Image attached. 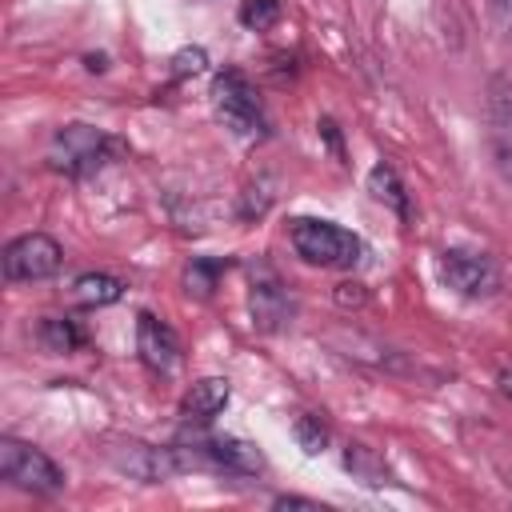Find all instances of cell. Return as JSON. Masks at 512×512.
<instances>
[{
    "instance_id": "30bf717a",
    "label": "cell",
    "mask_w": 512,
    "mask_h": 512,
    "mask_svg": "<svg viewBox=\"0 0 512 512\" xmlns=\"http://www.w3.org/2000/svg\"><path fill=\"white\" fill-rule=\"evenodd\" d=\"M136 352H140V364L156 376H172L176 364H180V336L172 332V324H164L160 316L152 312H140L136 316Z\"/></svg>"
},
{
    "instance_id": "9a60e30c",
    "label": "cell",
    "mask_w": 512,
    "mask_h": 512,
    "mask_svg": "<svg viewBox=\"0 0 512 512\" xmlns=\"http://www.w3.org/2000/svg\"><path fill=\"white\" fill-rule=\"evenodd\" d=\"M36 340L48 352H76V348H84V328L72 316H44L36 324Z\"/></svg>"
},
{
    "instance_id": "ffe728a7",
    "label": "cell",
    "mask_w": 512,
    "mask_h": 512,
    "mask_svg": "<svg viewBox=\"0 0 512 512\" xmlns=\"http://www.w3.org/2000/svg\"><path fill=\"white\" fill-rule=\"evenodd\" d=\"M204 64H208L204 48H184V52H176V56H172V76H176V80L196 76V72H204Z\"/></svg>"
},
{
    "instance_id": "5b68a950",
    "label": "cell",
    "mask_w": 512,
    "mask_h": 512,
    "mask_svg": "<svg viewBox=\"0 0 512 512\" xmlns=\"http://www.w3.org/2000/svg\"><path fill=\"white\" fill-rule=\"evenodd\" d=\"M0 476L12 488L36 492V496H52L64 488V468L48 452H40L24 440H12V436L0 440Z\"/></svg>"
},
{
    "instance_id": "603a6c76",
    "label": "cell",
    "mask_w": 512,
    "mask_h": 512,
    "mask_svg": "<svg viewBox=\"0 0 512 512\" xmlns=\"http://www.w3.org/2000/svg\"><path fill=\"white\" fill-rule=\"evenodd\" d=\"M272 508H312V512H320V504L316 500H304V496H276Z\"/></svg>"
},
{
    "instance_id": "44dd1931",
    "label": "cell",
    "mask_w": 512,
    "mask_h": 512,
    "mask_svg": "<svg viewBox=\"0 0 512 512\" xmlns=\"http://www.w3.org/2000/svg\"><path fill=\"white\" fill-rule=\"evenodd\" d=\"M488 16L504 40H512V0H488Z\"/></svg>"
},
{
    "instance_id": "7a4b0ae2",
    "label": "cell",
    "mask_w": 512,
    "mask_h": 512,
    "mask_svg": "<svg viewBox=\"0 0 512 512\" xmlns=\"http://www.w3.org/2000/svg\"><path fill=\"white\" fill-rule=\"evenodd\" d=\"M288 240L296 248V256L304 264H316V268H352L364 252L360 236L332 224V220H312V216H300L288 224Z\"/></svg>"
},
{
    "instance_id": "9c48e42d",
    "label": "cell",
    "mask_w": 512,
    "mask_h": 512,
    "mask_svg": "<svg viewBox=\"0 0 512 512\" xmlns=\"http://www.w3.org/2000/svg\"><path fill=\"white\" fill-rule=\"evenodd\" d=\"M108 460L116 464V472H124L140 484H164L176 472H184V460H180L176 444L156 448V444H144V440H120L116 448H108Z\"/></svg>"
},
{
    "instance_id": "6da1fadb",
    "label": "cell",
    "mask_w": 512,
    "mask_h": 512,
    "mask_svg": "<svg viewBox=\"0 0 512 512\" xmlns=\"http://www.w3.org/2000/svg\"><path fill=\"white\" fill-rule=\"evenodd\" d=\"M120 152V140H112L104 128L96 124H64L56 128L52 144H48V164L72 180H84L92 172H100L112 156Z\"/></svg>"
},
{
    "instance_id": "e0dca14e",
    "label": "cell",
    "mask_w": 512,
    "mask_h": 512,
    "mask_svg": "<svg viewBox=\"0 0 512 512\" xmlns=\"http://www.w3.org/2000/svg\"><path fill=\"white\" fill-rule=\"evenodd\" d=\"M280 12H284L280 0H244L236 16H240V24H244L248 32H268V28L280 20Z\"/></svg>"
},
{
    "instance_id": "5bb4252c",
    "label": "cell",
    "mask_w": 512,
    "mask_h": 512,
    "mask_svg": "<svg viewBox=\"0 0 512 512\" xmlns=\"http://www.w3.org/2000/svg\"><path fill=\"white\" fill-rule=\"evenodd\" d=\"M120 296H124V284L108 272H84L72 280V300L84 308H104V304H116Z\"/></svg>"
},
{
    "instance_id": "277c9868",
    "label": "cell",
    "mask_w": 512,
    "mask_h": 512,
    "mask_svg": "<svg viewBox=\"0 0 512 512\" xmlns=\"http://www.w3.org/2000/svg\"><path fill=\"white\" fill-rule=\"evenodd\" d=\"M176 448L184 468H208L220 476H256L264 468V456L256 452V444H244L236 436H192Z\"/></svg>"
},
{
    "instance_id": "52a82bcc",
    "label": "cell",
    "mask_w": 512,
    "mask_h": 512,
    "mask_svg": "<svg viewBox=\"0 0 512 512\" xmlns=\"http://www.w3.org/2000/svg\"><path fill=\"white\" fill-rule=\"evenodd\" d=\"M248 308H252V324L260 332H280L292 324L296 300L268 260H252V268H248Z\"/></svg>"
},
{
    "instance_id": "3957f363",
    "label": "cell",
    "mask_w": 512,
    "mask_h": 512,
    "mask_svg": "<svg viewBox=\"0 0 512 512\" xmlns=\"http://www.w3.org/2000/svg\"><path fill=\"white\" fill-rule=\"evenodd\" d=\"M212 108L224 120V128H232L236 136H244V140L268 136L264 104H260V96H256V88H252V80L244 72H236V68L216 72V80H212Z\"/></svg>"
},
{
    "instance_id": "d6986e66",
    "label": "cell",
    "mask_w": 512,
    "mask_h": 512,
    "mask_svg": "<svg viewBox=\"0 0 512 512\" xmlns=\"http://www.w3.org/2000/svg\"><path fill=\"white\" fill-rule=\"evenodd\" d=\"M292 436H296V444H300L308 456L324 452V444H328V428L320 424V416H308V412L292 420Z\"/></svg>"
},
{
    "instance_id": "8992f818",
    "label": "cell",
    "mask_w": 512,
    "mask_h": 512,
    "mask_svg": "<svg viewBox=\"0 0 512 512\" xmlns=\"http://www.w3.org/2000/svg\"><path fill=\"white\" fill-rule=\"evenodd\" d=\"M436 272L444 280V288H452L464 300H488L500 288V268L488 252H472V248H444L436 260Z\"/></svg>"
},
{
    "instance_id": "7402d4cb",
    "label": "cell",
    "mask_w": 512,
    "mask_h": 512,
    "mask_svg": "<svg viewBox=\"0 0 512 512\" xmlns=\"http://www.w3.org/2000/svg\"><path fill=\"white\" fill-rule=\"evenodd\" d=\"M336 300H340L344 308H348V304L360 308V304H364V292H360V284H340V288H336Z\"/></svg>"
},
{
    "instance_id": "7c38bea8",
    "label": "cell",
    "mask_w": 512,
    "mask_h": 512,
    "mask_svg": "<svg viewBox=\"0 0 512 512\" xmlns=\"http://www.w3.org/2000/svg\"><path fill=\"white\" fill-rule=\"evenodd\" d=\"M228 400H232L228 380H220V376H204V380H196V384L184 392V400H180V416H184L188 424H208V420H216V416L228 408Z\"/></svg>"
},
{
    "instance_id": "ba28073f",
    "label": "cell",
    "mask_w": 512,
    "mask_h": 512,
    "mask_svg": "<svg viewBox=\"0 0 512 512\" xmlns=\"http://www.w3.org/2000/svg\"><path fill=\"white\" fill-rule=\"evenodd\" d=\"M0 264H4V280H12V284L48 280V276L60 272L64 248L52 236H44V232H24V236H16V240L4 244Z\"/></svg>"
},
{
    "instance_id": "ac0fdd59",
    "label": "cell",
    "mask_w": 512,
    "mask_h": 512,
    "mask_svg": "<svg viewBox=\"0 0 512 512\" xmlns=\"http://www.w3.org/2000/svg\"><path fill=\"white\" fill-rule=\"evenodd\" d=\"M228 264L224 260H192L188 268H184V288L188 292H196V296H212V288H216V276L224 272Z\"/></svg>"
},
{
    "instance_id": "8fae6325",
    "label": "cell",
    "mask_w": 512,
    "mask_h": 512,
    "mask_svg": "<svg viewBox=\"0 0 512 512\" xmlns=\"http://www.w3.org/2000/svg\"><path fill=\"white\" fill-rule=\"evenodd\" d=\"M488 140L500 172L512 180V80L508 76L488 80Z\"/></svg>"
},
{
    "instance_id": "4fadbf2b",
    "label": "cell",
    "mask_w": 512,
    "mask_h": 512,
    "mask_svg": "<svg viewBox=\"0 0 512 512\" xmlns=\"http://www.w3.org/2000/svg\"><path fill=\"white\" fill-rule=\"evenodd\" d=\"M368 192L384 204V208H392L400 220H408L412 216V200H408V192H404V184H400V176H396V168L392 164H372V172H368Z\"/></svg>"
},
{
    "instance_id": "2e32d148",
    "label": "cell",
    "mask_w": 512,
    "mask_h": 512,
    "mask_svg": "<svg viewBox=\"0 0 512 512\" xmlns=\"http://www.w3.org/2000/svg\"><path fill=\"white\" fill-rule=\"evenodd\" d=\"M344 468H348L352 476H360L364 484H372V488L388 484V468H384V460H380L368 444H348V448H344Z\"/></svg>"
},
{
    "instance_id": "cb8c5ba5",
    "label": "cell",
    "mask_w": 512,
    "mask_h": 512,
    "mask_svg": "<svg viewBox=\"0 0 512 512\" xmlns=\"http://www.w3.org/2000/svg\"><path fill=\"white\" fill-rule=\"evenodd\" d=\"M496 380H500V392H504V396L512 400V368H504V372H500Z\"/></svg>"
}]
</instances>
